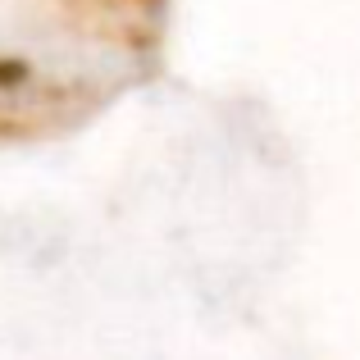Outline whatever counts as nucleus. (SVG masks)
I'll return each instance as SVG.
<instances>
[]
</instances>
